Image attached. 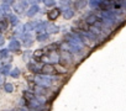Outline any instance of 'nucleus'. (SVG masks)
Returning <instances> with one entry per match:
<instances>
[{"mask_svg":"<svg viewBox=\"0 0 126 111\" xmlns=\"http://www.w3.org/2000/svg\"><path fill=\"white\" fill-rule=\"evenodd\" d=\"M59 14V11L57 10V9H54V10H52V11H49L48 13V16H49V19L51 20H54L56 17H57V15Z\"/></svg>","mask_w":126,"mask_h":111,"instance_id":"obj_1","label":"nucleus"}]
</instances>
